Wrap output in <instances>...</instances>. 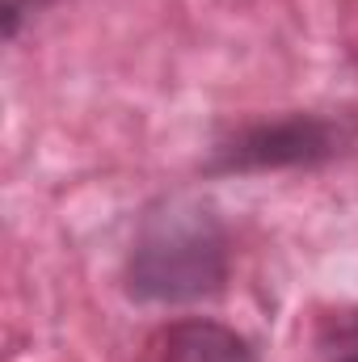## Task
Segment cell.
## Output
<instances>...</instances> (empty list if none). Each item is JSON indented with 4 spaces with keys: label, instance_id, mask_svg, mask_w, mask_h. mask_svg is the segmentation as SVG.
<instances>
[{
    "label": "cell",
    "instance_id": "obj_1",
    "mask_svg": "<svg viewBox=\"0 0 358 362\" xmlns=\"http://www.w3.org/2000/svg\"><path fill=\"white\" fill-rule=\"evenodd\" d=\"M228 278H232V236L211 202L194 194H165L139 215L122 262V291L135 303L152 308L207 303L228 291Z\"/></svg>",
    "mask_w": 358,
    "mask_h": 362
},
{
    "label": "cell",
    "instance_id": "obj_2",
    "mask_svg": "<svg viewBox=\"0 0 358 362\" xmlns=\"http://www.w3.org/2000/svg\"><path fill=\"white\" fill-rule=\"evenodd\" d=\"M358 148V114L350 110H287L249 118L215 135L202 177H258L287 169H325Z\"/></svg>",
    "mask_w": 358,
    "mask_h": 362
},
{
    "label": "cell",
    "instance_id": "obj_3",
    "mask_svg": "<svg viewBox=\"0 0 358 362\" xmlns=\"http://www.w3.org/2000/svg\"><path fill=\"white\" fill-rule=\"evenodd\" d=\"M148 354L152 362H262L258 346L245 333L211 316L169 320L148 341Z\"/></svg>",
    "mask_w": 358,
    "mask_h": 362
},
{
    "label": "cell",
    "instance_id": "obj_4",
    "mask_svg": "<svg viewBox=\"0 0 358 362\" xmlns=\"http://www.w3.org/2000/svg\"><path fill=\"white\" fill-rule=\"evenodd\" d=\"M55 4H64V0H4V4H0V30H4V38L13 42L34 17H42V13L55 8Z\"/></svg>",
    "mask_w": 358,
    "mask_h": 362
},
{
    "label": "cell",
    "instance_id": "obj_5",
    "mask_svg": "<svg viewBox=\"0 0 358 362\" xmlns=\"http://www.w3.org/2000/svg\"><path fill=\"white\" fill-rule=\"evenodd\" d=\"M342 362H358V354H350V358H342Z\"/></svg>",
    "mask_w": 358,
    "mask_h": 362
}]
</instances>
